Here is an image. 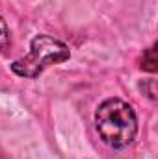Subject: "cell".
<instances>
[{"label":"cell","mask_w":158,"mask_h":159,"mask_svg":"<svg viewBox=\"0 0 158 159\" xmlns=\"http://www.w3.org/2000/svg\"><path fill=\"white\" fill-rule=\"evenodd\" d=\"M95 129L106 146L114 150H125L136 141L138 115L134 107L123 98H106L95 111Z\"/></svg>","instance_id":"6da1fadb"},{"label":"cell","mask_w":158,"mask_h":159,"mask_svg":"<svg viewBox=\"0 0 158 159\" xmlns=\"http://www.w3.org/2000/svg\"><path fill=\"white\" fill-rule=\"evenodd\" d=\"M140 91L151 100V102H156L158 100V89H156V80L155 78H149V80H143L140 81Z\"/></svg>","instance_id":"277c9868"},{"label":"cell","mask_w":158,"mask_h":159,"mask_svg":"<svg viewBox=\"0 0 158 159\" xmlns=\"http://www.w3.org/2000/svg\"><path fill=\"white\" fill-rule=\"evenodd\" d=\"M9 46H11V34H9V28L4 17L0 15V52H6Z\"/></svg>","instance_id":"5b68a950"},{"label":"cell","mask_w":158,"mask_h":159,"mask_svg":"<svg viewBox=\"0 0 158 159\" xmlns=\"http://www.w3.org/2000/svg\"><path fill=\"white\" fill-rule=\"evenodd\" d=\"M71 59V48L63 41L48 34H37L30 41V50L26 56L11 61L9 69L15 76L24 80H36L52 67Z\"/></svg>","instance_id":"7a4b0ae2"},{"label":"cell","mask_w":158,"mask_h":159,"mask_svg":"<svg viewBox=\"0 0 158 159\" xmlns=\"http://www.w3.org/2000/svg\"><path fill=\"white\" fill-rule=\"evenodd\" d=\"M141 69L147 72H156L158 69V59H156V44L147 48L141 56Z\"/></svg>","instance_id":"3957f363"}]
</instances>
